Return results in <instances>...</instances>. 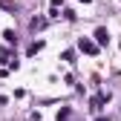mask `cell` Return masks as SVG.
<instances>
[{
	"instance_id": "6da1fadb",
	"label": "cell",
	"mask_w": 121,
	"mask_h": 121,
	"mask_svg": "<svg viewBox=\"0 0 121 121\" xmlns=\"http://www.w3.org/2000/svg\"><path fill=\"white\" fill-rule=\"evenodd\" d=\"M78 46H81L84 52H89V55H92V52H95V46H92V43H89V40H81V43H78Z\"/></svg>"
},
{
	"instance_id": "7a4b0ae2",
	"label": "cell",
	"mask_w": 121,
	"mask_h": 121,
	"mask_svg": "<svg viewBox=\"0 0 121 121\" xmlns=\"http://www.w3.org/2000/svg\"><path fill=\"white\" fill-rule=\"evenodd\" d=\"M95 38H98V43H107V38H110V35H107V29H98Z\"/></svg>"
}]
</instances>
